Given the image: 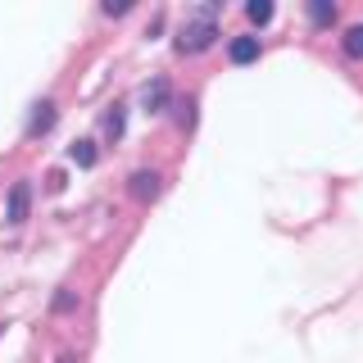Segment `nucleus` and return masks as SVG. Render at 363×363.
Returning <instances> with one entry per match:
<instances>
[{"mask_svg": "<svg viewBox=\"0 0 363 363\" xmlns=\"http://www.w3.org/2000/svg\"><path fill=\"white\" fill-rule=\"evenodd\" d=\"M213 37H218V23H213V18L186 23V28L177 32V55H200V50H209Z\"/></svg>", "mask_w": 363, "mask_h": 363, "instance_id": "f257e3e1", "label": "nucleus"}, {"mask_svg": "<svg viewBox=\"0 0 363 363\" xmlns=\"http://www.w3.org/2000/svg\"><path fill=\"white\" fill-rule=\"evenodd\" d=\"M245 18L250 23H268L272 18V5H268V0H250V5H245Z\"/></svg>", "mask_w": 363, "mask_h": 363, "instance_id": "9b49d317", "label": "nucleus"}, {"mask_svg": "<svg viewBox=\"0 0 363 363\" xmlns=\"http://www.w3.org/2000/svg\"><path fill=\"white\" fill-rule=\"evenodd\" d=\"M50 309H55V313H68V309H77V295H73V291H60V295L50 300Z\"/></svg>", "mask_w": 363, "mask_h": 363, "instance_id": "f8f14e48", "label": "nucleus"}, {"mask_svg": "<svg viewBox=\"0 0 363 363\" xmlns=\"http://www.w3.org/2000/svg\"><path fill=\"white\" fill-rule=\"evenodd\" d=\"M100 128H105L109 141H118V136H123V105H109V113L100 118Z\"/></svg>", "mask_w": 363, "mask_h": 363, "instance_id": "9d476101", "label": "nucleus"}, {"mask_svg": "<svg viewBox=\"0 0 363 363\" xmlns=\"http://www.w3.org/2000/svg\"><path fill=\"white\" fill-rule=\"evenodd\" d=\"M159 186H164V177L155 173V168H136V173L128 177V191L136 200H155L159 196Z\"/></svg>", "mask_w": 363, "mask_h": 363, "instance_id": "7ed1b4c3", "label": "nucleus"}, {"mask_svg": "<svg viewBox=\"0 0 363 363\" xmlns=\"http://www.w3.org/2000/svg\"><path fill=\"white\" fill-rule=\"evenodd\" d=\"M259 55H264L259 37H232V45H227V60H232V64H255Z\"/></svg>", "mask_w": 363, "mask_h": 363, "instance_id": "20e7f679", "label": "nucleus"}, {"mask_svg": "<svg viewBox=\"0 0 363 363\" xmlns=\"http://www.w3.org/2000/svg\"><path fill=\"white\" fill-rule=\"evenodd\" d=\"M55 128V100H41L32 105V118H28V136H45Z\"/></svg>", "mask_w": 363, "mask_h": 363, "instance_id": "39448f33", "label": "nucleus"}, {"mask_svg": "<svg viewBox=\"0 0 363 363\" xmlns=\"http://www.w3.org/2000/svg\"><path fill=\"white\" fill-rule=\"evenodd\" d=\"M168 96H173V91H168V77H155V82L141 91V100H145V113H159V109H168Z\"/></svg>", "mask_w": 363, "mask_h": 363, "instance_id": "423d86ee", "label": "nucleus"}, {"mask_svg": "<svg viewBox=\"0 0 363 363\" xmlns=\"http://www.w3.org/2000/svg\"><path fill=\"white\" fill-rule=\"evenodd\" d=\"M340 50H345L350 60H363V23L345 28V37H340Z\"/></svg>", "mask_w": 363, "mask_h": 363, "instance_id": "6e6552de", "label": "nucleus"}, {"mask_svg": "<svg viewBox=\"0 0 363 363\" xmlns=\"http://www.w3.org/2000/svg\"><path fill=\"white\" fill-rule=\"evenodd\" d=\"M68 155H73L77 168H96V141H73V150H68Z\"/></svg>", "mask_w": 363, "mask_h": 363, "instance_id": "1a4fd4ad", "label": "nucleus"}, {"mask_svg": "<svg viewBox=\"0 0 363 363\" xmlns=\"http://www.w3.org/2000/svg\"><path fill=\"white\" fill-rule=\"evenodd\" d=\"M304 14H309L313 28H327V23H336V5H332V0H309Z\"/></svg>", "mask_w": 363, "mask_h": 363, "instance_id": "0eeeda50", "label": "nucleus"}, {"mask_svg": "<svg viewBox=\"0 0 363 363\" xmlns=\"http://www.w3.org/2000/svg\"><path fill=\"white\" fill-rule=\"evenodd\" d=\"M28 209H32V186L28 182H14V186H9V196H5V223H23L28 218Z\"/></svg>", "mask_w": 363, "mask_h": 363, "instance_id": "f03ea898", "label": "nucleus"}, {"mask_svg": "<svg viewBox=\"0 0 363 363\" xmlns=\"http://www.w3.org/2000/svg\"><path fill=\"white\" fill-rule=\"evenodd\" d=\"M182 123H186V128L196 123V96H186V100H182Z\"/></svg>", "mask_w": 363, "mask_h": 363, "instance_id": "ddd939ff", "label": "nucleus"}]
</instances>
